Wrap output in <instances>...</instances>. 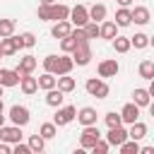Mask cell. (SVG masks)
<instances>
[{
  "label": "cell",
  "instance_id": "cell-10",
  "mask_svg": "<svg viewBox=\"0 0 154 154\" xmlns=\"http://www.w3.org/2000/svg\"><path fill=\"white\" fill-rule=\"evenodd\" d=\"M128 140V130L123 128V125H116V128H108V135H106V142L111 144V147H118L120 142H125Z\"/></svg>",
  "mask_w": 154,
  "mask_h": 154
},
{
  "label": "cell",
  "instance_id": "cell-34",
  "mask_svg": "<svg viewBox=\"0 0 154 154\" xmlns=\"http://www.w3.org/2000/svg\"><path fill=\"white\" fill-rule=\"evenodd\" d=\"M38 135H41L43 140H53V137L58 135V125H55V123H43V125L38 128Z\"/></svg>",
  "mask_w": 154,
  "mask_h": 154
},
{
  "label": "cell",
  "instance_id": "cell-12",
  "mask_svg": "<svg viewBox=\"0 0 154 154\" xmlns=\"http://www.w3.org/2000/svg\"><path fill=\"white\" fill-rule=\"evenodd\" d=\"M118 24L113 22V19H103L101 24H99V38H106V41H111L113 36H118Z\"/></svg>",
  "mask_w": 154,
  "mask_h": 154
},
{
  "label": "cell",
  "instance_id": "cell-11",
  "mask_svg": "<svg viewBox=\"0 0 154 154\" xmlns=\"http://www.w3.org/2000/svg\"><path fill=\"white\" fill-rule=\"evenodd\" d=\"M130 19H132L135 24H140V26L149 24V19H152V14H149V7H144V5H137V7H132V10H130Z\"/></svg>",
  "mask_w": 154,
  "mask_h": 154
},
{
  "label": "cell",
  "instance_id": "cell-31",
  "mask_svg": "<svg viewBox=\"0 0 154 154\" xmlns=\"http://www.w3.org/2000/svg\"><path fill=\"white\" fill-rule=\"evenodd\" d=\"M118 149H120V154H137V152H140V142L128 137L125 142H120V144H118Z\"/></svg>",
  "mask_w": 154,
  "mask_h": 154
},
{
  "label": "cell",
  "instance_id": "cell-46",
  "mask_svg": "<svg viewBox=\"0 0 154 154\" xmlns=\"http://www.w3.org/2000/svg\"><path fill=\"white\" fill-rule=\"evenodd\" d=\"M5 111V103H2V96H0V113Z\"/></svg>",
  "mask_w": 154,
  "mask_h": 154
},
{
  "label": "cell",
  "instance_id": "cell-5",
  "mask_svg": "<svg viewBox=\"0 0 154 154\" xmlns=\"http://www.w3.org/2000/svg\"><path fill=\"white\" fill-rule=\"evenodd\" d=\"M99 137H101V132H99L96 125H84V130H82V135H79V147H82V149H91Z\"/></svg>",
  "mask_w": 154,
  "mask_h": 154
},
{
  "label": "cell",
  "instance_id": "cell-3",
  "mask_svg": "<svg viewBox=\"0 0 154 154\" xmlns=\"http://www.w3.org/2000/svg\"><path fill=\"white\" fill-rule=\"evenodd\" d=\"M10 120H12V125H19V128H24V125H29V120H31V113H29V108L26 106H19V103H14L12 108H10V116H7Z\"/></svg>",
  "mask_w": 154,
  "mask_h": 154
},
{
  "label": "cell",
  "instance_id": "cell-19",
  "mask_svg": "<svg viewBox=\"0 0 154 154\" xmlns=\"http://www.w3.org/2000/svg\"><path fill=\"white\" fill-rule=\"evenodd\" d=\"M63 101H65V94H63L58 87H53V89H46V103H48V106L58 108V106H63Z\"/></svg>",
  "mask_w": 154,
  "mask_h": 154
},
{
  "label": "cell",
  "instance_id": "cell-47",
  "mask_svg": "<svg viewBox=\"0 0 154 154\" xmlns=\"http://www.w3.org/2000/svg\"><path fill=\"white\" fill-rule=\"evenodd\" d=\"M2 125H5V116L0 113V128H2Z\"/></svg>",
  "mask_w": 154,
  "mask_h": 154
},
{
  "label": "cell",
  "instance_id": "cell-9",
  "mask_svg": "<svg viewBox=\"0 0 154 154\" xmlns=\"http://www.w3.org/2000/svg\"><path fill=\"white\" fill-rule=\"evenodd\" d=\"M36 65H38V60H36L34 55H24V58H19V65L14 67V72H17L19 77H24V75H31V72L36 70Z\"/></svg>",
  "mask_w": 154,
  "mask_h": 154
},
{
  "label": "cell",
  "instance_id": "cell-21",
  "mask_svg": "<svg viewBox=\"0 0 154 154\" xmlns=\"http://www.w3.org/2000/svg\"><path fill=\"white\" fill-rule=\"evenodd\" d=\"M70 14V7L63 5V2H53L51 5V22H60V19H67Z\"/></svg>",
  "mask_w": 154,
  "mask_h": 154
},
{
  "label": "cell",
  "instance_id": "cell-2",
  "mask_svg": "<svg viewBox=\"0 0 154 154\" xmlns=\"http://www.w3.org/2000/svg\"><path fill=\"white\" fill-rule=\"evenodd\" d=\"M70 55H72V63H75V65H79V67L89 65V63H91V46H89V41L77 43V46L72 48Z\"/></svg>",
  "mask_w": 154,
  "mask_h": 154
},
{
  "label": "cell",
  "instance_id": "cell-29",
  "mask_svg": "<svg viewBox=\"0 0 154 154\" xmlns=\"http://www.w3.org/2000/svg\"><path fill=\"white\" fill-rule=\"evenodd\" d=\"M26 144H29V149H31V154H41V152L46 149V140H43V137H41L38 132H36V135H31Z\"/></svg>",
  "mask_w": 154,
  "mask_h": 154
},
{
  "label": "cell",
  "instance_id": "cell-23",
  "mask_svg": "<svg viewBox=\"0 0 154 154\" xmlns=\"http://www.w3.org/2000/svg\"><path fill=\"white\" fill-rule=\"evenodd\" d=\"M0 84H2V87H17V84H19V75H17L14 70L0 67Z\"/></svg>",
  "mask_w": 154,
  "mask_h": 154
},
{
  "label": "cell",
  "instance_id": "cell-4",
  "mask_svg": "<svg viewBox=\"0 0 154 154\" xmlns=\"http://www.w3.org/2000/svg\"><path fill=\"white\" fill-rule=\"evenodd\" d=\"M75 113H77L75 106H58V111H55V116H53V123H55L58 128L70 125V123L75 120Z\"/></svg>",
  "mask_w": 154,
  "mask_h": 154
},
{
  "label": "cell",
  "instance_id": "cell-7",
  "mask_svg": "<svg viewBox=\"0 0 154 154\" xmlns=\"http://www.w3.org/2000/svg\"><path fill=\"white\" fill-rule=\"evenodd\" d=\"M0 140L7 142V144L22 142V128H19V125H2V128H0Z\"/></svg>",
  "mask_w": 154,
  "mask_h": 154
},
{
  "label": "cell",
  "instance_id": "cell-40",
  "mask_svg": "<svg viewBox=\"0 0 154 154\" xmlns=\"http://www.w3.org/2000/svg\"><path fill=\"white\" fill-rule=\"evenodd\" d=\"M108 149H111V144H108L106 140H101V137H99V140L94 142V147H91V152H94V154H106Z\"/></svg>",
  "mask_w": 154,
  "mask_h": 154
},
{
  "label": "cell",
  "instance_id": "cell-44",
  "mask_svg": "<svg viewBox=\"0 0 154 154\" xmlns=\"http://www.w3.org/2000/svg\"><path fill=\"white\" fill-rule=\"evenodd\" d=\"M116 2H118L120 7H130V5H132V0H116Z\"/></svg>",
  "mask_w": 154,
  "mask_h": 154
},
{
  "label": "cell",
  "instance_id": "cell-33",
  "mask_svg": "<svg viewBox=\"0 0 154 154\" xmlns=\"http://www.w3.org/2000/svg\"><path fill=\"white\" fill-rule=\"evenodd\" d=\"M36 82H38V89H53L55 87V75H51V72H43L41 77H36Z\"/></svg>",
  "mask_w": 154,
  "mask_h": 154
},
{
  "label": "cell",
  "instance_id": "cell-6",
  "mask_svg": "<svg viewBox=\"0 0 154 154\" xmlns=\"http://www.w3.org/2000/svg\"><path fill=\"white\" fill-rule=\"evenodd\" d=\"M67 22H70L72 26H84V24L89 22V12H87V7H84V5H75V7H70Z\"/></svg>",
  "mask_w": 154,
  "mask_h": 154
},
{
  "label": "cell",
  "instance_id": "cell-32",
  "mask_svg": "<svg viewBox=\"0 0 154 154\" xmlns=\"http://www.w3.org/2000/svg\"><path fill=\"white\" fill-rule=\"evenodd\" d=\"M17 43H19V48H34L36 46V36L31 31H24V34L17 36Z\"/></svg>",
  "mask_w": 154,
  "mask_h": 154
},
{
  "label": "cell",
  "instance_id": "cell-43",
  "mask_svg": "<svg viewBox=\"0 0 154 154\" xmlns=\"http://www.w3.org/2000/svg\"><path fill=\"white\" fill-rule=\"evenodd\" d=\"M10 152H12V144H7V142L0 140V154H10Z\"/></svg>",
  "mask_w": 154,
  "mask_h": 154
},
{
  "label": "cell",
  "instance_id": "cell-26",
  "mask_svg": "<svg viewBox=\"0 0 154 154\" xmlns=\"http://www.w3.org/2000/svg\"><path fill=\"white\" fill-rule=\"evenodd\" d=\"M113 22H116L118 26H130V24H132V19H130V7H118Z\"/></svg>",
  "mask_w": 154,
  "mask_h": 154
},
{
  "label": "cell",
  "instance_id": "cell-24",
  "mask_svg": "<svg viewBox=\"0 0 154 154\" xmlns=\"http://www.w3.org/2000/svg\"><path fill=\"white\" fill-rule=\"evenodd\" d=\"M70 29H72V24H70L67 19H60V22H55V24L51 26V34H53V38H63V36L70 34Z\"/></svg>",
  "mask_w": 154,
  "mask_h": 154
},
{
  "label": "cell",
  "instance_id": "cell-36",
  "mask_svg": "<svg viewBox=\"0 0 154 154\" xmlns=\"http://www.w3.org/2000/svg\"><path fill=\"white\" fill-rule=\"evenodd\" d=\"M14 34V19H0V38Z\"/></svg>",
  "mask_w": 154,
  "mask_h": 154
},
{
  "label": "cell",
  "instance_id": "cell-20",
  "mask_svg": "<svg viewBox=\"0 0 154 154\" xmlns=\"http://www.w3.org/2000/svg\"><path fill=\"white\" fill-rule=\"evenodd\" d=\"M128 137L130 140H144L147 137V125L142 123V120H135V123H130V130H128Z\"/></svg>",
  "mask_w": 154,
  "mask_h": 154
},
{
  "label": "cell",
  "instance_id": "cell-22",
  "mask_svg": "<svg viewBox=\"0 0 154 154\" xmlns=\"http://www.w3.org/2000/svg\"><path fill=\"white\" fill-rule=\"evenodd\" d=\"M132 103H137L140 108H144V106H149V103H152V94H149L147 89L137 87V89L132 91Z\"/></svg>",
  "mask_w": 154,
  "mask_h": 154
},
{
  "label": "cell",
  "instance_id": "cell-42",
  "mask_svg": "<svg viewBox=\"0 0 154 154\" xmlns=\"http://www.w3.org/2000/svg\"><path fill=\"white\" fill-rule=\"evenodd\" d=\"M12 154H31V149H29V144L14 142V144H12Z\"/></svg>",
  "mask_w": 154,
  "mask_h": 154
},
{
  "label": "cell",
  "instance_id": "cell-15",
  "mask_svg": "<svg viewBox=\"0 0 154 154\" xmlns=\"http://www.w3.org/2000/svg\"><path fill=\"white\" fill-rule=\"evenodd\" d=\"M120 120L123 123H135V120H140V106L137 103H125L123 106V111H120Z\"/></svg>",
  "mask_w": 154,
  "mask_h": 154
},
{
  "label": "cell",
  "instance_id": "cell-18",
  "mask_svg": "<svg viewBox=\"0 0 154 154\" xmlns=\"http://www.w3.org/2000/svg\"><path fill=\"white\" fill-rule=\"evenodd\" d=\"M55 87H58L63 94H70V91H75L77 82H75V77H70V75H58V77H55Z\"/></svg>",
  "mask_w": 154,
  "mask_h": 154
},
{
  "label": "cell",
  "instance_id": "cell-8",
  "mask_svg": "<svg viewBox=\"0 0 154 154\" xmlns=\"http://www.w3.org/2000/svg\"><path fill=\"white\" fill-rule=\"evenodd\" d=\"M118 72H120V65H118L116 58H108V60H101V63H99V77H101V79L116 77Z\"/></svg>",
  "mask_w": 154,
  "mask_h": 154
},
{
  "label": "cell",
  "instance_id": "cell-35",
  "mask_svg": "<svg viewBox=\"0 0 154 154\" xmlns=\"http://www.w3.org/2000/svg\"><path fill=\"white\" fill-rule=\"evenodd\" d=\"M82 29H84V34H87L89 41H91V38H99V22H91V19H89Z\"/></svg>",
  "mask_w": 154,
  "mask_h": 154
},
{
  "label": "cell",
  "instance_id": "cell-39",
  "mask_svg": "<svg viewBox=\"0 0 154 154\" xmlns=\"http://www.w3.org/2000/svg\"><path fill=\"white\" fill-rule=\"evenodd\" d=\"M103 120H106V125H108V128H116V125H123V120H120V113H116V111H111V113H106V116H103Z\"/></svg>",
  "mask_w": 154,
  "mask_h": 154
},
{
  "label": "cell",
  "instance_id": "cell-41",
  "mask_svg": "<svg viewBox=\"0 0 154 154\" xmlns=\"http://www.w3.org/2000/svg\"><path fill=\"white\" fill-rule=\"evenodd\" d=\"M36 17H38L41 22H51V5H38Z\"/></svg>",
  "mask_w": 154,
  "mask_h": 154
},
{
  "label": "cell",
  "instance_id": "cell-27",
  "mask_svg": "<svg viewBox=\"0 0 154 154\" xmlns=\"http://www.w3.org/2000/svg\"><path fill=\"white\" fill-rule=\"evenodd\" d=\"M147 46H149V36H147L144 31H137L135 36H130V48L142 51V48H147Z\"/></svg>",
  "mask_w": 154,
  "mask_h": 154
},
{
  "label": "cell",
  "instance_id": "cell-17",
  "mask_svg": "<svg viewBox=\"0 0 154 154\" xmlns=\"http://www.w3.org/2000/svg\"><path fill=\"white\" fill-rule=\"evenodd\" d=\"M72 67H75V63H72V55H70V53L58 55V70H55V77H58V75H70Z\"/></svg>",
  "mask_w": 154,
  "mask_h": 154
},
{
  "label": "cell",
  "instance_id": "cell-38",
  "mask_svg": "<svg viewBox=\"0 0 154 154\" xmlns=\"http://www.w3.org/2000/svg\"><path fill=\"white\" fill-rule=\"evenodd\" d=\"M75 46H77V41H75L70 34L60 38V51H63V53H72V48H75Z\"/></svg>",
  "mask_w": 154,
  "mask_h": 154
},
{
  "label": "cell",
  "instance_id": "cell-48",
  "mask_svg": "<svg viewBox=\"0 0 154 154\" xmlns=\"http://www.w3.org/2000/svg\"><path fill=\"white\" fill-rule=\"evenodd\" d=\"M2 89H5V87H2V84H0V96H2Z\"/></svg>",
  "mask_w": 154,
  "mask_h": 154
},
{
  "label": "cell",
  "instance_id": "cell-1",
  "mask_svg": "<svg viewBox=\"0 0 154 154\" xmlns=\"http://www.w3.org/2000/svg\"><path fill=\"white\" fill-rule=\"evenodd\" d=\"M84 89H87V94H89V96H96V99H106V96L111 94L108 84H106L101 77H89V79H87V84H84Z\"/></svg>",
  "mask_w": 154,
  "mask_h": 154
},
{
  "label": "cell",
  "instance_id": "cell-16",
  "mask_svg": "<svg viewBox=\"0 0 154 154\" xmlns=\"http://www.w3.org/2000/svg\"><path fill=\"white\" fill-rule=\"evenodd\" d=\"M19 89H22V94H26V96L36 94V91H38V82H36V77H31V75L19 77Z\"/></svg>",
  "mask_w": 154,
  "mask_h": 154
},
{
  "label": "cell",
  "instance_id": "cell-37",
  "mask_svg": "<svg viewBox=\"0 0 154 154\" xmlns=\"http://www.w3.org/2000/svg\"><path fill=\"white\" fill-rule=\"evenodd\" d=\"M43 70L51 72V75H55V70H58V55H46L43 58Z\"/></svg>",
  "mask_w": 154,
  "mask_h": 154
},
{
  "label": "cell",
  "instance_id": "cell-45",
  "mask_svg": "<svg viewBox=\"0 0 154 154\" xmlns=\"http://www.w3.org/2000/svg\"><path fill=\"white\" fill-rule=\"evenodd\" d=\"M55 0H38V5H53Z\"/></svg>",
  "mask_w": 154,
  "mask_h": 154
},
{
  "label": "cell",
  "instance_id": "cell-13",
  "mask_svg": "<svg viewBox=\"0 0 154 154\" xmlns=\"http://www.w3.org/2000/svg\"><path fill=\"white\" fill-rule=\"evenodd\" d=\"M75 118L79 120V125H82V128H84V125H96V108L84 106V108H79V111L75 113Z\"/></svg>",
  "mask_w": 154,
  "mask_h": 154
},
{
  "label": "cell",
  "instance_id": "cell-49",
  "mask_svg": "<svg viewBox=\"0 0 154 154\" xmlns=\"http://www.w3.org/2000/svg\"><path fill=\"white\" fill-rule=\"evenodd\" d=\"M2 58H5V55H2V51H0V60H2Z\"/></svg>",
  "mask_w": 154,
  "mask_h": 154
},
{
  "label": "cell",
  "instance_id": "cell-14",
  "mask_svg": "<svg viewBox=\"0 0 154 154\" xmlns=\"http://www.w3.org/2000/svg\"><path fill=\"white\" fill-rule=\"evenodd\" d=\"M0 51H2V55H5V58H10V55L19 53L17 36H14V34H12V36H2V38H0Z\"/></svg>",
  "mask_w": 154,
  "mask_h": 154
},
{
  "label": "cell",
  "instance_id": "cell-28",
  "mask_svg": "<svg viewBox=\"0 0 154 154\" xmlns=\"http://www.w3.org/2000/svg\"><path fill=\"white\" fill-rule=\"evenodd\" d=\"M111 43H113V51L116 53H128L130 51V36H113Z\"/></svg>",
  "mask_w": 154,
  "mask_h": 154
},
{
  "label": "cell",
  "instance_id": "cell-25",
  "mask_svg": "<svg viewBox=\"0 0 154 154\" xmlns=\"http://www.w3.org/2000/svg\"><path fill=\"white\" fill-rule=\"evenodd\" d=\"M87 12H89V19L91 22H103L106 19V5L103 2H96V5L87 7Z\"/></svg>",
  "mask_w": 154,
  "mask_h": 154
},
{
  "label": "cell",
  "instance_id": "cell-30",
  "mask_svg": "<svg viewBox=\"0 0 154 154\" xmlns=\"http://www.w3.org/2000/svg\"><path fill=\"white\" fill-rule=\"evenodd\" d=\"M137 70H140V77L142 79H149V82L154 79V60H142Z\"/></svg>",
  "mask_w": 154,
  "mask_h": 154
}]
</instances>
